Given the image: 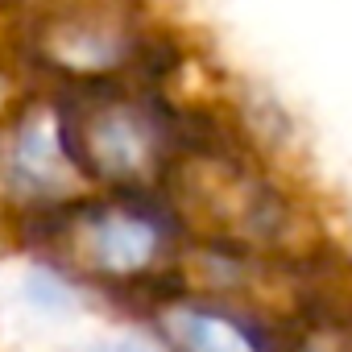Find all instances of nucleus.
Returning <instances> with one entry per match:
<instances>
[{"label": "nucleus", "instance_id": "obj_3", "mask_svg": "<svg viewBox=\"0 0 352 352\" xmlns=\"http://www.w3.org/2000/svg\"><path fill=\"white\" fill-rule=\"evenodd\" d=\"M71 170H75V162L67 153V141H63V124L58 120L54 124L30 120L5 145V179L17 191H25V195H54Z\"/></svg>", "mask_w": 352, "mask_h": 352}, {"label": "nucleus", "instance_id": "obj_1", "mask_svg": "<svg viewBox=\"0 0 352 352\" xmlns=\"http://www.w3.org/2000/svg\"><path fill=\"white\" fill-rule=\"evenodd\" d=\"M58 124L75 170L100 183H145L162 166L157 120L137 104H91L58 116Z\"/></svg>", "mask_w": 352, "mask_h": 352}, {"label": "nucleus", "instance_id": "obj_2", "mask_svg": "<svg viewBox=\"0 0 352 352\" xmlns=\"http://www.w3.org/2000/svg\"><path fill=\"white\" fill-rule=\"evenodd\" d=\"M54 249L100 278L145 274L162 253V232L153 220L129 208H83L54 224Z\"/></svg>", "mask_w": 352, "mask_h": 352}, {"label": "nucleus", "instance_id": "obj_4", "mask_svg": "<svg viewBox=\"0 0 352 352\" xmlns=\"http://www.w3.org/2000/svg\"><path fill=\"white\" fill-rule=\"evenodd\" d=\"M170 336L179 340L183 352H257L253 340L216 311H199V307H183L170 315Z\"/></svg>", "mask_w": 352, "mask_h": 352}]
</instances>
